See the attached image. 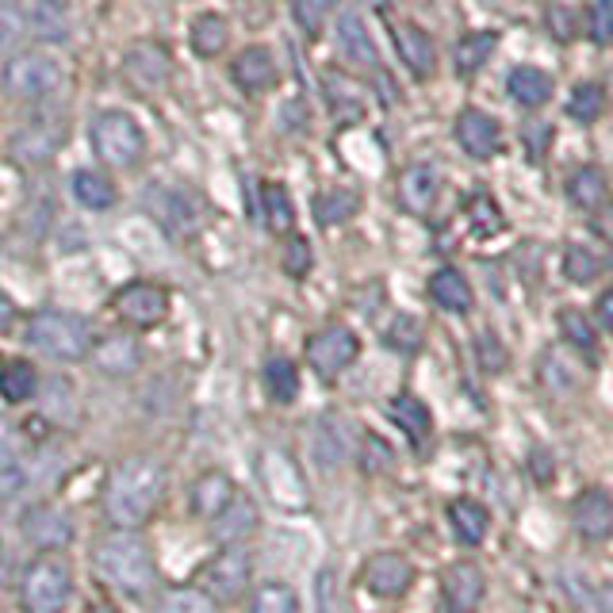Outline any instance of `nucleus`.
<instances>
[{"label": "nucleus", "mask_w": 613, "mask_h": 613, "mask_svg": "<svg viewBox=\"0 0 613 613\" xmlns=\"http://www.w3.org/2000/svg\"><path fill=\"white\" fill-rule=\"evenodd\" d=\"M161 483H166L161 464L146 461V456L123 461L111 472L108 491H103V514H108V522L119 525V530H138L154 514V506H158Z\"/></svg>", "instance_id": "1"}, {"label": "nucleus", "mask_w": 613, "mask_h": 613, "mask_svg": "<svg viewBox=\"0 0 613 613\" xmlns=\"http://www.w3.org/2000/svg\"><path fill=\"white\" fill-rule=\"evenodd\" d=\"M97 567L116 591L131 594H146L158 580V564H154V552L142 537L135 533H108V537L97 545Z\"/></svg>", "instance_id": "2"}, {"label": "nucleus", "mask_w": 613, "mask_h": 613, "mask_svg": "<svg viewBox=\"0 0 613 613\" xmlns=\"http://www.w3.org/2000/svg\"><path fill=\"white\" fill-rule=\"evenodd\" d=\"M28 345L47 353V357L73 365V360H85L97 349V338H92L89 318L73 315V310L47 307V310H34L28 318Z\"/></svg>", "instance_id": "3"}, {"label": "nucleus", "mask_w": 613, "mask_h": 613, "mask_svg": "<svg viewBox=\"0 0 613 613\" xmlns=\"http://www.w3.org/2000/svg\"><path fill=\"white\" fill-rule=\"evenodd\" d=\"M20 602L28 613H62L73 602V572L58 552H47L28 564L20 580Z\"/></svg>", "instance_id": "4"}, {"label": "nucleus", "mask_w": 613, "mask_h": 613, "mask_svg": "<svg viewBox=\"0 0 613 613\" xmlns=\"http://www.w3.org/2000/svg\"><path fill=\"white\" fill-rule=\"evenodd\" d=\"M92 150L116 169H131L146 154V135L127 111H100L92 123Z\"/></svg>", "instance_id": "5"}, {"label": "nucleus", "mask_w": 613, "mask_h": 613, "mask_svg": "<svg viewBox=\"0 0 613 613\" xmlns=\"http://www.w3.org/2000/svg\"><path fill=\"white\" fill-rule=\"evenodd\" d=\"M200 580V591L207 599L219 602H235L249 591V580H254V560L241 545H223L211 560L196 572Z\"/></svg>", "instance_id": "6"}, {"label": "nucleus", "mask_w": 613, "mask_h": 613, "mask_svg": "<svg viewBox=\"0 0 613 613\" xmlns=\"http://www.w3.org/2000/svg\"><path fill=\"white\" fill-rule=\"evenodd\" d=\"M62 89V66L47 55H16L4 66V92L12 100H47Z\"/></svg>", "instance_id": "7"}, {"label": "nucleus", "mask_w": 613, "mask_h": 613, "mask_svg": "<svg viewBox=\"0 0 613 613\" xmlns=\"http://www.w3.org/2000/svg\"><path fill=\"white\" fill-rule=\"evenodd\" d=\"M111 310L135 330H154L169 315V291L154 280H131L111 296Z\"/></svg>", "instance_id": "8"}, {"label": "nucleus", "mask_w": 613, "mask_h": 613, "mask_svg": "<svg viewBox=\"0 0 613 613\" xmlns=\"http://www.w3.org/2000/svg\"><path fill=\"white\" fill-rule=\"evenodd\" d=\"M360 357V338L342 323H330L307 338V365L323 379L342 376Z\"/></svg>", "instance_id": "9"}, {"label": "nucleus", "mask_w": 613, "mask_h": 613, "mask_svg": "<svg viewBox=\"0 0 613 613\" xmlns=\"http://www.w3.org/2000/svg\"><path fill=\"white\" fill-rule=\"evenodd\" d=\"M150 211H154V219H158L161 227H166L169 235H177V238L196 235L200 223H204L200 200H196L192 192H185V188H154Z\"/></svg>", "instance_id": "10"}, {"label": "nucleus", "mask_w": 613, "mask_h": 613, "mask_svg": "<svg viewBox=\"0 0 613 613\" xmlns=\"http://www.w3.org/2000/svg\"><path fill=\"white\" fill-rule=\"evenodd\" d=\"M453 135L456 142H461V150L476 161H487L503 150V127H498L495 116H487V111L479 108H464L461 116H456Z\"/></svg>", "instance_id": "11"}, {"label": "nucleus", "mask_w": 613, "mask_h": 613, "mask_svg": "<svg viewBox=\"0 0 613 613\" xmlns=\"http://www.w3.org/2000/svg\"><path fill=\"white\" fill-rule=\"evenodd\" d=\"M360 583H365V591H373L376 599H403L414 583V567L399 552H379V556H373L365 564Z\"/></svg>", "instance_id": "12"}, {"label": "nucleus", "mask_w": 613, "mask_h": 613, "mask_svg": "<svg viewBox=\"0 0 613 613\" xmlns=\"http://www.w3.org/2000/svg\"><path fill=\"white\" fill-rule=\"evenodd\" d=\"M20 530H23V537L42 552H58L73 541V522H69V514H62L50 503L31 506V511L20 517Z\"/></svg>", "instance_id": "13"}, {"label": "nucleus", "mask_w": 613, "mask_h": 613, "mask_svg": "<svg viewBox=\"0 0 613 613\" xmlns=\"http://www.w3.org/2000/svg\"><path fill=\"white\" fill-rule=\"evenodd\" d=\"M483 591H487V580L476 564L461 560L442 575V599L448 613H476L483 602Z\"/></svg>", "instance_id": "14"}, {"label": "nucleus", "mask_w": 613, "mask_h": 613, "mask_svg": "<svg viewBox=\"0 0 613 613\" xmlns=\"http://www.w3.org/2000/svg\"><path fill=\"white\" fill-rule=\"evenodd\" d=\"M127 81L135 85V89H142V92H158V89H166V81H169V50L166 47H158V42H138V47L127 50Z\"/></svg>", "instance_id": "15"}, {"label": "nucleus", "mask_w": 613, "mask_h": 613, "mask_svg": "<svg viewBox=\"0 0 613 613\" xmlns=\"http://www.w3.org/2000/svg\"><path fill=\"white\" fill-rule=\"evenodd\" d=\"M395 50H399L403 66H407L411 73L418 77V81L434 77L437 47H434V39H429V34L418 28V23H395Z\"/></svg>", "instance_id": "16"}, {"label": "nucleus", "mask_w": 613, "mask_h": 613, "mask_svg": "<svg viewBox=\"0 0 613 613\" xmlns=\"http://www.w3.org/2000/svg\"><path fill=\"white\" fill-rule=\"evenodd\" d=\"M572 522L583 541H610L613 537V503L602 491H583L572 506Z\"/></svg>", "instance_id": "17"}, {"label": "nucleus", "mask_w": 613, "mask_h": 613, "mask_svg": "<svg viewBox=\"0 0 613 613\" xmlns=\"http://www.w3.org/2000/svg\"><path fill=\"white\" fill-rule=\"evenodd\" d=\"M442 196V177H437L434 166H411L403 169L399 177V204L407 207L411 215H429Z\"/></svg>", "instance_id": "18"}, {"label": "nucleus", "mask_w": 613, "mask_h": 613, "mask_svg": "<svg viewBox=\"0 0 613 613\" xmlns=\"http://www.w3.org/2000/svg\"><path fill=\"white\" fill-rule=\"evenodd\" d=\"M230 77H235V85L241 92L257 97V92H265L276 85V62L265 47H246L235 58V66H230Z\"/></svg>", "instance_id": "19"}, {"label": "nucleus", "mask_w": 613, "mask_h": 613, "mask_svg": "<svg viewBox=\"0 0 613 613\" xmlns=\"http://www.w3.org/2000/svg\"><path fill=\"white\" fill-rule=\"evenodd\" d=\"M338 50L345 55V62L360 66V69H379V55H376V42L368 34L365 20L357 12H345L338 20Z\"/></svg>", "instance_id": "20"}, {"label": "nucleus", "mask_w": 613, "mask_h": 613, "mask_svg": "<svg viewBox=\"0 0 613 613\" xmlns=\"http://www.w3.org/2000/svg\"><path fill=\"white\" fill-rule=\"evenodd\" d=\"M257 522H261V514H257V503H254V498H246V495L238 491V495L230 498L227 511H223V514L211 522V533L223 541V545H238V541H246L249 533L257 530Z\"/></svg>", "instance_id": "21"}, {"label": "nucleus", "mask_w": 613, "mask_h": 613, "mask_svg": "<svg viewBox=\"0 0 613 613\" xmlns=\"http://www.w3.org/2000/svg\"><path fill=\"white\" fill-rule=\"evenodd\" d=\"M235 495H238L235 479L223 476V472H207V476L196 479V487H192V514L204 517V522H215V517L227 511Z\"/></svg>", "instance_id": "22"}, {"label": "nucleus", "mask_w": 613, "mask_h": 613, "mask_svg": "<svg viewBox=\"0 0 613 613\" xmlns=\"http://www.w3.org/2000/svg\"><path fill=\"white\" fill-rule=\"evenodd\" d=\"M429 299H434L442 310H453V315H468L476 296H472V284L461 269H437L429 276Z\"/></svg>", "instance_id": "23"}, {"label": "nucleus", "mask_w": 613, "mask_h": 613, "mask_svg": "<svg viewBox=\"0 0 613 613\" xmlns=\"http://www.w3.org/2000/svg\"><path fill=\"white\" fill-rule=\"evenodd\" d=\"M448 525H453V537L461 541V545L476 548L483 545V537H487L491 530V514L476 498H456V503H448Z\"/></svg>", "instance_id": "24"}, {"label": "nucleus", "mask_w": 613, "mask_h": 613, "mask_svg": "<svg viewBox=\"0 0 613 613\" xmlns=\"http://www.w3.org/2000/svg\"><path fill=\"white\" fill-rule=\"evenodd\" d=\"M387 418H392L414 445H422L434 434V414H429V407L418 395H395V399L387 403Z\"/></svg>", "instance_id": "25"}, {"label": "nucleus", "mask_w": 613, "mask_h": 613, "mask_svg": "<svg viewBox=\"0 0 613 613\" xmlns=\"http://www.w3.org/2000/svg\"><path fill=\"white\" fill-rule=\"evenodd\" d=\"M31 31L42 42H66L73 34V8H69V0H34Z\"/></svg>", "instance_id": "26"}, {"label": "nucleus", "mask_w": 613, "mask_h": 613, "mask_svg": "<svg viewBox=\"0 0 613 613\" xmlns=\"http://www.w3.org/2000/svg\"><path fill=\"white\" fill-rule=\"evenodd\" d=\"M506 92L522 108H541L552 97V77L537 66H514L511 77H506Z\"/></svg>", "instance_id": "27"}, {"label": "nucleus", "mask_w": 613, "mask_h": 613, "mask_svg": "<svg viewBox=\"0 0 613 613\" xmlns=\"http://www.w3.org/2000/svg\"><path fill=\"white\" fill-rule=\"evenodd\" d=\"M567 200H572L580 211H599L610 200V180L599 166H583L567 177Z\"/></svg>", "instance_id": "28"}, {"label": "nucleus", "mask_w": 613, "mask_h": 613, "mask_svg": "<svg viewBox=\"0 0 613 613\" xmlns=\"http://www.w3.org/2000/svg\"><path fill=\"white\" fill-rule=\"evenodd\" d=\"M498 50V31H472L456 42L453 50V62H456V73L461 77H476L483 66L491 62V55Z\"/></svg>", "instance_id": "29"}, {"label": "nucleus", "mask_w": 613, "mask_h": 613, "mask_svg": "<svg viewBox=\"0 0 613 613\" xmlns=\"http://www.w3.org/2000/svg\"><path fill=\"white\" fill-rule=\"evenodd\" d=\"M261 384H265V395H269L273 403H280V407L296 403L299 399V368H296V360H288V357L265 360Z\"/></svg>", "instance_id": "30"}, {"label": "nucleus", "mask_w": 613, "mask_h": 613, "mask_svg": "<svg viewBox=\"0 0 613 613\" xmlns=\"http://www.w3.org/2000/svg\"><path fill=\"white\" fill-rule=\"evenodd\" d=\"M357 211H360V192H353V188H326V192L315 196V223L323 230L342 227V223H349Z\"/></svg>", "instance_id": "31"}, {"label": "nucleus", "mask_w": 613, "mask_h": 613, "mask_svg": "<svg viewBox=\"0 0 613 613\" xmlns=\"http://www.w3.org/2000/svg\"><path fill=\"white\" fill-rule=\"evenodd\" d=\"M192 50L200 58H219L223 50H227V42H230V23H227V16H219V12H200L192 20Z\"/></svg>", "instance_id": "32"}, {"label": "nucleus", "mask_w": 613, "mask_h": 613, "mask_svg": "<svg viewBox=\"0 0 613 613\" xmlns=\"http://www.w3.org/2000/svg\"><path fill=\"white\" fill-rule=\"evenodd\" d=\"M39 392V373H34L31 360H4L0 365V399L4 403H28Z\"/></svg>", "instance_id": "33"}, {"label": "nucleus", "mask_w": 613, "mask_h": 613, "mask_svg": "<svg viewBox=\"0 0 613 613\" xmlns=\"http://www.w3.org/2000/svg\"><path fill=\"white\" fill-rule=\"evenodd\" d=\"M261 215H265V227L273 235H288L296 227V204H291L288 188L276 185V180H265L261 185Z\"/></svg>", "instance_id": "34"}, {"label": "nucleus", "mask_w": 613, "mask_h": 613, "mask_svg": "<svg viewBox=\"0 0 613 613\" xmlns=\"http://www.w3.org/2000/svg\"><path fill=\"white\" fill-rule=\"evenodd\" d=\"M73 196H77V204L89 207V211H108V207L116 204V185L97 169H77L73 172Z\"/></svg>", "instance_id": "35"}, {"label": "nucleus", "mask_w": 613, "mask_h": 613, "mask_svg": "<svg viewBox=\"0 0 613 613\" xmlns=\"http://www.w3.org/2000/svg\"><path fill=\"white\" fill-rule=\"evenodd\" d=\"M58 142H62V131L50 135V127H28V131L16 135L12 150H16V158H20L23 166H42L47 158H55Z\"/></svg>", "instance_id": "36"}, {"label": "nucleus", "mask_w": 613, "mask_h": 613, "mask_svg": "<svg viewBox=\"0 0 613 613\" xmlns=\"http://www.w3.org/2000/svg\"><path fill=\"white\" fill-rule=\"evenodd\" d=\"M138 360H142V353H138V345L131 338H108L97 345V365L111 376H131Z\"/></svg>", "instance_id": "37"}, {"label": "nucleus", "mask_w": 613, "mask_h": 613, "mask_svg": "<svg viewBox=\"0 0 613 613\" xmlns=\"http://www.w3.org/2000/svg\"><path fill=\"white\" fill-rule=\"evenodd\" d=\"M602 111H606V89L594 81L575 85L572 97H567V116H572L575 123H599Z\"/></svg>", "instance_id": "38"}, {"label": "nucleus", "mask_w": 613, "mask_h": 613, "mask_svg": "<svg viewBox=\"0 0 613 613\" xmlns=\"http://www.w3.org/2000/svg\"><path fill=\"white\" fill-rule=\"evenodd\" d=\"M323 85H326V92H330V108L338 119H357L360 111H365L360 108V92L353 89V81L345 73H338V69L323 73Z\"/></svg>", "instance_id": "39"}, {"label": "nucleus", "mask_w": 613, "mask_h": 613, "mask_svg": "<svg viewBox=\"0 0 613 613\" xmlns=\"http://www.w3.org/2000/svg\"><path fill=\"white\" fill-rule=\"evenodd\" d=\"M154 613H219L215 610V602L207 599L204 591H196V586H172L158 599V606Z\"/></svg>", "instance_id": "40"}, {"label": "nucleus", "mask_w": 613, "mask_h": 613, "mask_svg": "<svg viewBox=\"0 0 613 613\" xmlns=\"http://www.w3.org/2000/svg\"><path fill=\"white\" fill-rule=\"evenodd\" d=\"M560 334H564V338L572 342L580 353H586V357L599 353V334H594L591 318H586L583 310H575V307L560 310Z\"/></svg>", "instance_id": "41"}, {"label": "nucleus", "mask_w": 613, "mask_h": 613, "mask_svg": "<svg viewBox=\"0 0 613 613\" xmlns=\"http://www.w3.org/2000/svg\"><path fill=\"white\" fill-rule=\"evenodd\" d=\"M345 426L342 418H323L318 422V437H315V453L318 461L326 464V468H334V464L345 461V453H349V437H342L338 429Z\"/></svg>", "instance_id": "42"}, {"label": "nucleus", "mask_w": 613, "mask_h": 613, "mask_svg": "<svg viewBox=\"0 0 613 613\" xmlns=\"http://www.w3.org/2000/svg\"><path fill=\"white\" fill-rule=\"evenodd\" d=\"M338 8V0H291V20L307 39H318L326 28V16Z\"/></svg>", "instance_id": "43"}, {"label": "nucleus", "mask_w": 613, "mask_h": 613, "mask_svg": "<svg viewBox=\"0 0 613 613\" xmlns=\"http://www.w3.org/2000/svg\"><path fill=\"white\" fill-rule=\"evenodd\" d=\"M468 223H472V230H476L479 238L503 235V227H506L503 211H498V204L491 200L487 192H479V196H472L468 200Z\"/></svg>", "instance_id": "44"}, {"label": "nucleus", "mask_w": 613, "mask_h": 613, "mask_svg": "<svg viewBox=\"0 0 613 613\" xmlns=\"http://www.w3.org/2000/svg\"><path fill=\"white\" fill-rule=\"evenodd\" d=\"M249 613H299V599L288 583H265L257 586Z\"/></svg>", "instance_id": "45"}, {"label": "nucleus", "mask_w": 613, "mask_h": 613, "mask_svg": "<svg viewBox=\"0 0 613 613\" xmlns=\"http://www.w3.org/2000/svg\"><path fill=\"white\" fill-rule=\"evenodd\" d=\"M384 342H387V349H395V353H418L422 349V326H418V318H411V315H399L392 326L384 330Z\"/></svg>", "instance_id": "46"}, {"label": "nucleus", "mask_w": 613, "mask_h": 613, "mask_svg": "<svg viewBox=\"0 0 613 613\" xmlns=\"http://www.w3.org/2000/svg\"><path fill=\"white\" fill-rule=\"evenodd\" d=\"M599 273H602V261L594 257V249L572 246V249L564 254V276H567L572 284H591Z\"/></svg>", "instance_id": "47"}, {"label": "nucleus", "mask_w": 613, "mask_h": 613, "mask_svg": "<svg viewBox=\"0 0 613 613\" xmlns=\"http://www.w3.org/2000/svg\"><path fill=\"white\" fill-rule=\"evenodd\" d=\"M586 31L599 47H610L613 42V0H591L586 8Z\"/></svg>", "instance_id": "48"}, {"label": "nucleus", "mask_w": 613, "mask_h": 613, "mask_svg": "<svg viewBox=\"0 0 613 613\" xmlns=\"http://www.w3.org/2000/svg\"><path fill=\"white\" fill-rule=\"evenodd\" d=\"M284 273L288 276H307L310 273V246H307V238H291L288 246H284Z\"/></svg>", "instance_id": "49"}, {"label": "nucleus", "mask_w": 613, "mask_h": 613, "mask_svg": "<svg viewBox=\"0 0 613 613\" xmlns=\"http://www.w3.org/2000/svg\"><path fill=\"white\" fill-rule=\"evenodd\" d=\"M20 34H23V12L16 4L0 0V47H12Z\"/></svg>", "instance_id": "50"}, {"label": "nucleus", "mask_w": 613, "mask_h": 613, "mask_svg": "<svg viewBox=\"0 0 613 613\" xmlns=\"http://www.w3.org/2000/svg\"><path fill=\"white\" fill-rule=\"evenodd\" d=\"M392 464V448L379 442L376 434L365 437V472H384Z\"/></svg>", "instance_id": "51"}, {"label": "nucleus", "mask_w": 613, "mask_h": 613, "mask_svg": "<svg viewBox=\"0 0 613 613\" xmlns=\"http://www.w3.org/2000/svg\"><path fill=\"white\" fill-rule=\"evenodd\" d=\"M479 357H483V365L487 368H503L506 365V353H503V345H498L495 334H483L479 338Z\"/></svg>", "instance_id": "52"}, {"label": "nucleus", "mask_w": 613, "mask_h": 613, "mask_svg": "<svg viewBox=\"0 0 613 613\" xmlns=\"http://www.w3.org/2000/svg\"><path fill=\"white\" fill-rule=\"evenodd\" d=\"M16 453H20V445H16V429L8 426L4 418H0V468H4V464H12Z\"/></svg>", "instance_id": "53"}, {"label": "nucleus", "mask_w": 613, "mask_h": 613, "mask_svg": "<svg viewBox=\"0 0 613 613\" xmlns=\"http://www.w3.org/2000/svg\"><path fill=\"white\" fill-rule=\"evenodd\" d=\"M16 318H20V310H16V299L8 296L4 288H0V338H4V334H12Z\"/></svg>", "instance_id": "54"}, {"label": "nucleus", "mask_w": 613, "mask_h": 613, "mask_svg": "<svg viewBox=\"0 0 613 613\" xmlns=\"http://www.w3.org/2000/svg\"><path fill=\"white\" fill-rule=\"evenodd\" d=\"M594 310H599V323L613 334V288L602 291V296H599V307H594Z\"/></svg>", "instance_id": "55"}, {"label": "nucleus", "mask_w": 613, "mask_h": 613, "mask_svg": "<svg viewBox=\"0 0 613 613\" xmlns=\"http://www.w3.org/2000/svg\"><path fill=\"white\" fill-rule=\"evenodd\" d=\"M89 613H119V610L108 606V602H97V606H89Z\"/></svg>", "instance_id": "56"}, {"label": "nucleus", "mask_w": 613, "mask_h": 613, "mask_svg": "<svg viewBox=\"0 0 613 613\" xmlns=\"http://www.w3.org/2000/svg\"><path fill=\"white\" fill-rule=\"evenodd\" d=\"M602 606H606V613H613V586H606V594H602Z\"/></svg>", "instance_id": "57"}, {"label": "nucleus", "mask_w": 613, "mask_h": 613, "mask_svg": "<svg viewBox=\"0 0 613 613\" xmlns=\"http://www.w3.org/2000/svg\"><path fill=\"white\" fill-rule=\"evenodd\" d=\"M610 265H613V249H610Z\"/></svg>", "instance_id": "58"}, {"label": "nucleus", "mask_w": 613, "mask_h": 613, "mask_svg": "<svg viewBox=\"0 0 613 613\" xmlns=\"http://www.w3.org/2000/svg\"><path fill=\"white\" fill-rule=\"evenodd\" d=\"M610 92H613V77H610Z\"/></svg>", "instance_id": "59"}]
</instances>
